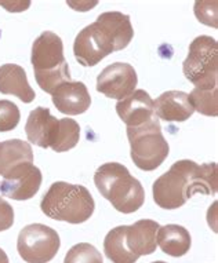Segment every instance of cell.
I'll return each mask as SVG.
<instances>
[{
	"instance_id": "obj_1",
	"label": "cell",
	"mask_w": 218,
	"mask_h": 263,
	"mask_svg": "<svg viewBox=\"0 0 218 263\" xmlns=\"http://www.w3.org/2000/svg\"><path fill=\"white\" fill-rule=\"evenodd\" d=\"M217 185V164L179 160L153 182V200L160 208L177 210L193 194L214 196Z\"/></svg>"
},
{
	"instance_id": "obj_2",
	"label": "cell",
	"mask_w": 218,
	"mask_h": 263,
	"mask_svg": "<svg viewBox=\"0 0 218 263\" xmlns=\"http://www.w3.org/2000/svg\"><path fill=\"white\" fill-rule=\"evenodd\" d=\"M94 183L102 197L122 214L138 211L145 201L141 182L120 163L102 164L94 174Z\"/></svg>"
},
{
	"instance_id": "obj_3",
	"label": "cell",
	"mask_w": 218,
	"mask_h": 263,
	"mask_svg": "<svg viewBox=\"0 0 218 263\" xmlns=\"http://www.w3.org/2000/svg\"><path fill=\"white\" fill-rule=\"evenodd\" d=\"M40 208L51 219L79 224L92 218L96 203L84 186L60 181L50 186L42 199Z\"/></svg>"
},
{
	"instance_id": "obj_4",
	"label": "cell",
	"mask_w": 218,
	"mask_h": 263,
	"mask_svg": "<svg viewBox=\"0 0 218 263\" xmlns=\"http://www.w3.org/2000/svg\"><path fill=\"white\" fill-rule=\"evenodd\" d=\"M35 79L44 92L52 94L57 87L72 82L69 65L64 55L61 37L46 30L32 44V58Z\"/></svg>"
},
{
	"instance_id": "obj_5",
	"label": "cell",
	"mask_w": 218,
	"mask_h": 263,
	"mask_svg": "<svg viewBox=\"0 0 218 263\" xmlns=\"http://www.w3.org/2000/svg\"><path fill=\"white\" fill-rule=\"evenodd\" d=\"M127 138L131 147V160L142 171L156 170L170 152L157 117L140 127H127Z\"/></svg>"
},
{
	"instance_id": "obj_6",
	"label": "cell",
	"mask_w": 218,
	"mask_h": 263,
	"mask_svg": "<svg viewBox=\"0 0 218 263\" xmlns=\"http://www.w3.org/2000/svg\"><path fill=\"white\" fill-rule=\"evenodd\" d=\"M183 70L185 78L199 90H213L217 87L218 44L210 36H197L189 44Z\"/></svg>"
},
{
	"instance_id": "obj_7",
	"label": "cell",
	"mask_w": 218,
	"mask_h": 263,
	"mask_svg": "<svg viewBox=\"0 0 218 263\" xmlns=\"http://www.w3.org/2000/svg\"><path fill=\"white\" fill-rule=\"evenodd\" d=\"M60 247L58 233L46 224H28L18 234L17 251L26 263H48L57 255Z\"/></svg>"
},
{
	"instance_id": "obj_8",
	"label": "cell",
	"mask_w": 218,
	"mask_h": 263,
	"mask_svg": "<svg viewBox=\"0 0 218 263\" xmlns=\"http://www.w3.org/2000/svg\"><path fill=\"white\" fill-rule=\"evenodd\" d=\"M114 51H116L114 37L98 20L80 30L75 39V58L83 66H96Z\"/></svg>"
},
{
	"instance_id": "obj_9",
	"label": "cell",
	"mask_w": 218,
	"mask_h": 263,
	"mask_svg": "<svg viewBox=\"0 0 218 263\" xmlns=\"http://www.w3.org/2000/svg\"><path fill=\"white\" fill-rule=\"evenodd\" d=\"M42 181V171L35 164H18L3 177V182H0V194L17 201L29 200L39 192Z\"/></svg>"
},
{
	"instance_id": "obj_10",
	"label": "cell",
	"mask_w": 218,
	"mask_h": 263,
	"mask_svg": "<svg viewBox=\"0 0 218 263\" xmlns=\"http://www.w3.org/2000/svg\"><path fill=\"white\" fill-rule=\"evenodd\" d=\"M137 83V72L130 64L115 62L98 74L97 91L108 98L122 101L134 92Z\"/></svg>"
},
{
	"instance_id": "obj_11",
	"label": "cell",
	"mask_w": 218,
	"mask_h": 263,
	"mask_svg": "<svg viewBox=\"0 0 218 263\" xmlns=\"http://www.w3.org/2000/svg\"><path fill=\"white\" fill-rule=\"evenodd\" d=\"M62 129V119H57L50 113V109L38 106L33 109L25 124L26 138L36 146L51 147L56 152L60 142Z\"/></svg>"
},
{
	"instance_id": "obj_12",
	"label": "cell",
	"mask_w": 218,
	"mask_h": 263,
	"mask_svg": "<svg viewBox=\"0 0 218 263\" xmlns=\"http://www.w3.org/2000/svg\"><path fill=\"white\" fill-rule=\"evenodd\" d=\"M52 104L64 115L76 116L90 108L92 97L86 84L82 82H66L57 87L51 94Z\"/></svg>"
},
{
	"instance_id": "obj_13",
	"label": "cell",
	"mask_w": 218,
	"mask_h": 263,
	"mask_svg": "<svg viewBox=\"0 0 218 263\" xmlns=\"http://www.w3.org/2000/svg\"><path fill=\"white\" fill-rule=\"evenodd\" d=\"M116 112L127 127H140L156 117L153 100L145 90H135L116 104Z\"/></svg>"
},
{
	"instance_id": "obj_14",
	"label": "cell",
	"mask_w": 218,
	"mask_h": 263,
	"mask_svg": "<svg viewBox=\"0 0 218 263\" xmlns=\"http://www.w3.org/2000/svg\"><path fill=\"white\" fill-rule=\"evenodd\" d=\"M153 110L156 117L169 123H181L195 113L187 92L175 90L163 92L156 101H153Z\"/></svg>"
},
{
	"instance_id": "obj_15",
	"label": "cell",
	"mask_w": 218,
	"mask_h": 263,
	"mask_svg": "<svg viewBox=\"0 0 218 263\" xmlns=\"http://www.w3.org/2000/svg\"><path fill=\"white\" fill-rule=\"evenodd\" d=\"M160 224L156 220L141 219L126 226V244L135 256L151 255L156 251V233Z\"/></svg>"
},
{
	"instance_id": "obj_16",
	"label": "cell",
	"mask_w": 218,
	"mask_h": 263,
	"mask_svg": "<svg viewBox=\"0 0 218 263\" xmlns=\"http://www.w3.org/2000/svg\"><path fill=\"white\" fill-rule=\"evenodd\" d=\"M0 92L6 95H15L24 104H31L35 100V91L28 83L24 68L15 64H6L0 66Z\"/></svg>"
},
{
	"instance_id": "obj_17",
	"label": "cell",
	"mask_w": 218,
	"mask_h": 263,
	"mask_svg": "<svg viewBox=\"0 0 218 263\" xmlns=\"http://www.w3.org/2000/svg\"><path fill=\"white\" fill-rule=\"evenodd\" d=\"M156 242L165 254L179 258L189 252L192 238L184 226L166 224V226H160L157 230Z\"/></svg>"
},
{
	"instance_id": "obj_18",
	"label": "cell",
	"mask_w": 218,
	"mask_h": 263,
	"mask_svg": "<svg viewBox=\"0 0 218 263\" xmlns=\"http://www.w3.org/2000/svg\"><path fill=\"white\" fill-rule=\"evenodd\" d=\"M22 163H33V151L29 142L9 139L0 142V175L5 177L10 170Z\"/></svg>"
},
{
	"instance_id": "obj_19",
	"label": "cell",
	"mask_w": 218,
	"mask_h": 263,
	"mask_svg": "<svg viewBox=\"0 0 218 263\" xmlns=\"http://www.w3.org/2000/svg\"><path fill=\"white\" fill-rule=\"evenodd\" d=\"M97 20H100L108 28L109 33L114 37L118 51L126 48L131 43V40L134 37V29L131 26L129 15L119 13V11H108V13H102L98 15Z\"/></svg>"
},
{
	"instance_id": "obj_20",
	"label": "cell",
	"mask_w": 218,
	"mask_h": 263,
	"mask_svg": "<svg viewBox=\"0 0 218 263\" xmlns=\"http://www.w3.org/2000/svg\"><path fill=\"white\" fill-rule=\"evenodd\" d=\"M104 252L112 263H135V256L126 244V226L112 229L104 240Z\"/></svg>"
},
{
	"instance_id": "obj_21",
	"label": "cell",
	"mask_w": 218,
	"mask_h": 263,
	"mask_svg": "<svg viewBox=\"0 0 218 263\" xmlns=\"http://www.w3.org/2000/svg\"><path fill=\"white\" fill-rule=\"evenodd\" d=\"M217 92L218 88L213 90H199V88H193L189 97V102L192 105L193 110L205 115V116H213L215 117L218 115V106H217Z\"/></svg>"
},
{
	"instance_id": "obj_22",
	"label": "cell",
	"mask_w": 218,
	"mask_h": 263,
	"mask_svg": "<svg viewBox=\"0 0 218 263\" xmlns=\"http://www.w3.org/2000/svg\"><path fill=\"white\" fill-rule=\"evenodd\" d=\"M64 263H104L102 255L88 242H79L65 255Z\"/></svg>"
},
{
	"instance_id": "obj_23",
	"label": "cell",
	"mask_w": 218,
	"mask_h": 263,
	"mask_svg": "<svg viewBox=\"0 0 218 263\" xmlns=\"http://www.w3.org/2000/svg\"><path fill=\"white\" fill-rule=\"evenodd\" d=\"M20 120H21V113L17 105L7 100L0 101V133L13 131Z\"/></svg>"
},
{
	"instance_id": "obj_24",
	"label": "cell",
	"mask_w": 218,
	"mask_h": 263,
	"mask_svg": "<svg viewBox=\"0 0 218 263\" xmlns=\"http://www.w3.org/2000/svg\"><path fill=\"white\" fill-rule=\"evenodd\" d=\"M14 224V210L0 194V232L9 230Z\"/></svg>"
},
{
	"instance_id": "obj_25",
	"label": "cell",
	"mask_w": 218,
	"mask_h": 263,
	"mask_svg": "<svg viewBox=\"0 0 218 263\" xmlns=\"http://www.w3.org/2000/svg\"><path fill=\"white\" fill-rule=\"evenodd\" d=\"M0 263H10L9 256H7V254L2 248H0Z\"/></svg>"
},
{
	"instance_id": "obj_26",
	"label": "cell",
	"mask_w": 218,
	"mask_h": 263,
	"mask_svg": "<svg viewBox=\"0 0 218 263\" xmlns=\"http://www.w3.org/2000/svg\"><path fill=\"white\" fill-rule=\"evenodd\" d=\"M152 263H167V262H163V260H157V262H152Z\"/></svg>"
}]
</instances>
